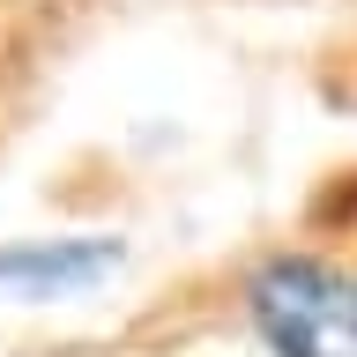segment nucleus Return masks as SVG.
Segmentation results:
<instances>
[{"mask_svg":"<svg viewBox=\"0 0 357 357\" xmlns=\"http://www.w3.org/2000/svg\"><path fill=\"white\" fill-rule=\"evenodd\" d=\"M105 268H119V245L112 238H52V245H15V253H0V283L45 298V290L97 283Z\"/></svg>","mask_w":357,"mask_h":357,"instance_id":"obj_2","label":"nucleus"},{"mask_svg":"<svg viewBox=\"0 0 357 357\" xmlns=\"http://www.w3.org/2000/svg\"><path fill=\"white\" fill-rule=\"evenodd\" d=\"M245 298L275 357H357V275L328 261H268Z\"/></svg>","mask_w":357,"mask_h":357,"instance_id":"obj_1","label":"nucleus"}]
</instances>
